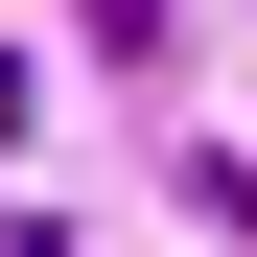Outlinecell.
<instances>
[{
    "label": "cell",
    "instance_id": "cell-1",
    "mask_svg": "<svg viewBox=\"0 0 257 257\" xmlns=\"http://www.w3.org/2000/svg\"><path fill=\"white\" fill-rule=\"evenodd\" d=\"M24 117H47V94H24V47H0V141H24Z\"/></svg>",
    "mask_w": 257,
    "mask_h": 257
}]
</instances>
